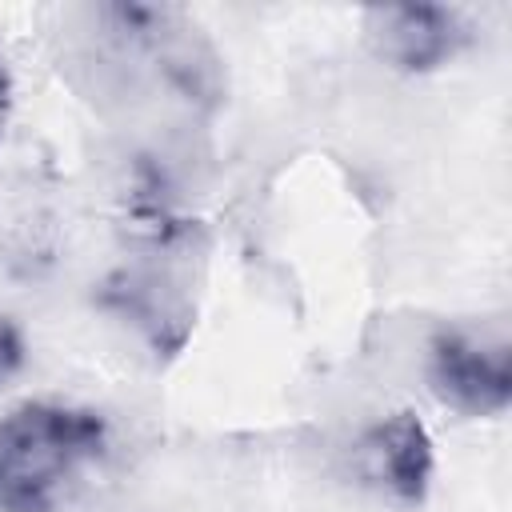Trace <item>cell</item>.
<instances>
[{"label": "cell", "mask_w": 512, "mask_h": 512, "mask_svg": "<svg viewBox=\"0 0 512 512\" xmlns=\"http://www.w3.org/2000/svg\"><path fill=\"white\" fill-rule=\"evenodd\" d=\"M20 364H24V336H20V328L0 312V388L20 372Z\"/></svg>", "instance_id": "5"}, {"label": "cell", "mask_w": 512, "mask_h": 512, "mask_svg": "<svg viewBox=\"0 0 512 512\" xmlns=\"http://www.w3.org/2000/svg\"><path fill=\"white\" fill-rule=\"evenodd\" d=\"M368 448L376 456V472L380 480L404 500V504H420L428 496L432 484V436L420 424L416 412H392L384 424L372 428Z\"/></svg>", "instance_id": "4"}, {"label": "cell", "mask_w": 512, "mask_h": 512, "mask_svg": "<svg viewBox=\"0 0 512 512\" xmlns=\"http://www.w3.org/2000/svg\"><path fill=\"white\" fill-rule=\"evenodd\" d=\"M432 392L464 416H496L512 400V360L504 344H484L468 332H436L428 348Z\"/></svg>", "instance_id": "2"}, {"label": "cell", "mask_w": 512, "mask_h": 512, "mask_svg": "<svg viewBox=\"0 0 512 512\" xmlns=\"http://www.w3.org/2000/svg\"><path fill=\"white\" fill-rule=\"evenodd\" d=\"M372 48L400 72H432L468 44L456 8L440 4H384L364 16Z\"/></svg>", "instance_id": "3"}, {"label": "cell", "mask_w": 512, "mask_h": 512, "mask_svg": "<svg viewBox=\"0 0 512 512\" xmlns=\"http://www.w3.org/2000/svg\"><path fill=\"white\" fill-rule=\"evenodd\" d=\"M104 420L88 408L24 400L0 416V512H52L104 452Z\"/></svg>", "instance_id": "1"}, {"label": "cell", "mask_w": 512, "mask_h": 512, "mask_svg": "<svg viewBox=\"0 0 512 512\" xmlns=\"http://www.w3.org/2000/svg\"><path fill=\"white\" fill-rule=\"evenodd\" d=\"M8 104H12V80H8V68L0 60V132H4V120H8Z\"/></svg>", "instance_id": "6"}]
</instances>
